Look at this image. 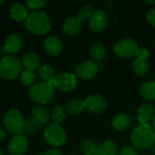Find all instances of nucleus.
I'll list each match as a JSON object with an SVG mask.
<instances>
[{
    "instance_id": "1",
    "label": "nucleus",
    "mask_w": 155,
    "mask_h": 155,
    "mask_svg": "<svg viewBox=\"0 0 155 155\" xmlns=\"http://www.w3.org/2000/svg\"><path fill=\"white\" fill-rule=\"evenodd\" d=\"M130 139L135 148L145 150L155 143V133L150 124H140L132 132Z\"/></svg>"
},
{
    "instance_id": "2",
    "label": "nucleus",
    "mask_w": 155,
    "mask_h": 155,
    "mask_svg": "<svg viewBox=\"0 0 155 155\" xmlns=\"http://www.w3.org/2000/svg\"><path fill=\"white\" fill-rule=\"evenodd\" d=\"M25 26L34 35H44L51 28V19L44 11H33L25 20Z\"/></svg>"
},
{
    "instance_id": "3",
    "label": "nucleus",
    "mask_w": 155,
    "mask_h": 155,
    "mask_svg": "<svg viewBox=\"0 0 155 155\" xmlns=\"http://www.w3.org/2000/svg\"><path fill=\"white\" fill-rule=\"evenodd\" d=\"M54 89L51 82H41L29 88L28 95L33 102L39 104H46L53 100Z\"/></svg>"
},
{
    "instance_id": "4",
    "label": "nucleus",
    "mask_w": 155,
    "mask_h": 155,
    "mask_svg": "<svg viewBox=\"0 0 155 155\" xmlns=\"http://www.w3.org/2000/svg\"><path fill=\"white\" fill-rule=\"evenodd\" d=\"M22 70L21 61L14 54L3 56L0 60V76L5 80H13Z\"/></svg>"
},
{
    "instance_id": "5",
    "label": "nucleus",
    "mask_w": 155,
    "mask_h": 155,
    "mask_svg": "<svg viewBox=\"0 0 155 155\" xmlns=\"http://www.w3.org/2000/svg\"><path fill=\"white\" fill-rule=\"evenodd\" d=\"M4 125L6 131L15 135L21 134L25 129V120L16 109H9L4 115Z\"/></svg>"
},
{
    "instance_id": "6",
    "label": "nucleus",
    "mask_w": 155,
    "mask_h": 155,
    "mask_svg": "<svg viewBox=\"0 0 155 155\" xmlns=\"http://www.w3.org/2000/svg\"><path fill=\"white\" fill-rule=\"evenodd\" d=\"M43 135L45 142L54 147H60L66 142L65 132L59 124H55L54 123L48 124L45 127Z\"/></svg>"
},
{
    "instance_id": "7",
    "label": "nucleus",
    "mask_w": 155,
    "mask_h": 155,
    "mask_svg": "<svg viewBox=\"0 0 155 155\" xmlns=\"http://www.w3.org/2000/svg\"><path fill=\"white\" fill-rule=\"evenodd\" d=\"M139 50L138 45L133 39H123L114 46V54L121 58H132L136 56Z\"/></svg>"
},
{
    "instance_id": "8",
    "label": "nucleus",
    "mask_w": 155,
    "mask_h": 155,
    "mask_svg": "<svg viewBox=\"0 0 155 155\" xmlns=\"http://www.w3.org/2000/svg\"><path fill=\"white\" fill-rule=\"evenodd\" d=\"M50 82L53 84L54 88H57L58 90L65 93L74 90L77 84L75 75L67 72L58 74Z\"/></svg>"
},
{
    "instance_id": "9",
    "label": "nucleus",
    "mask_w": 155,
    "mask_h": 155,
    "mask_svg": "<svg viewBox=\"0 0 155 155\" xmlns=\"http://www.w3.org/2000/svg\"><path fill=\"white\" fill-rule=\"evenodd\" d=\"M28 148V142L25 136L22 134L14 135L7 145L9 155H24Z\"/></svg>"
},
{
    "instance_id": "10",
    "label": "nucleus",
    "mask_w": 155,
    "mask_h": 155,
    "mask_svg": "<svg viewBox=\"0 0 155 155\" xmlns=\"http://www.w3.org/2000/svg\"><path fill=\"white\" fill-rule=\"evenodd\" d=\"M99 70L98 64L94 61H85L79 64L75 68V74L83 80L94 78Z\"/></svg>"
},
{
    "instance_id": "11",
    "label": "nucleus",
    "mask_w": 155,
    "mask_h": 155,
    "mask_svg": "<svg viewBox=\"0 0 155 155\" xmlns=\"http://www.w3.org/2000/svg\"><path fill=\"white\" fill-rule=\"evenodd\" d=\"M23 45V39L20 35L14 33L9 35L5 41V45L1 49V54L5 56L9 54H14L17 53Z\"/></svg>"
},
{
    "instance_id": "12",
    "label": "nucleus",
    "mask_w": 155,
    "mask_h": 155,
    "mask_svg": "<svg viewBox=\"0 0 155 155\" xmlns=\"http://www.w3.org/2000/svg\"><path fill=\"white\" fill-rule=\"evenodd\" d=\"M85 109L94 114H102L106 109V101L99 94H90L84 100Z\"/></svg>"
},
{
    "instance_id": "13",
    "label": "nucleus",
    "mask_w": 155,
    "mask_h": 155,
    "mask_svg": "<svg viewBox=\"0 0 155 155\" xmlns=\"http://www.w3.org/2000/svg\"><path fill=\"white\" fill-rule=\"evenodd\" d=\"M90 27L94 32H103L107 25H108V18L105 13L102 10H96L94 12L92 17L90 18Z\"/></svg>"
},
{
    "instance_id": "14",
    "label": "nucleus",
    "mask_w": 155,
    "mask_h": 155,
    "mask_svg": "<svg viewBox=\"0 0 155 155\" xmlns=\"http://www.w3.org/2000/svg\"><path fill=\"white\" fill-rule=\"evenodd\" d=\"M63 48L62 41L55 35H50L48 36L45 42H44V49L45 51L53 56L58 55Z\"/></svg>"
},
{
    "instance_id": "15",
    "label": "nucleus",
    "mask_w": 155,
    "mask_h": 155,
    "mask_svg": "<svg viewBox=\"0 0 155 155\" xmlns=\"http://www.w3.org/2000/svg\"><path fill=\"white\" fill-rule=\"evenodd\" d=\"M9 15L14 20H15L17 22L24 21L28 16L27 7H26V5H25L19 2H15L9 7Z\"/></svg>"
},
{
    "instance_id": "16",
    "label": "nucleus",
    "mask_w": 155,
    "mask_h": 155,
    "mask_svg": "<svg viewBox=\"0 0 155 155\" xmlns=\"http://www.w3.org/2000/svg\"><path fill=\"white\" fill-rule=\"evenodd\" d=\"M154 116V108L151 104L145 103L139 106L137 110V118L140 124H147Z\"/></svg>"
},
{
    "instance_id": "17",
    "label": "nucleus",
    "mask_w": 155,
    "mask_h": 155,
    "mask_svg": "<svg viewBox=\"0 0 155 155\" xmlns=\"http://www.w3.org/2000/svg\"><path fill=\"white\" fill-rule=\"evenodd\" d=\"M22 65L27 71H34L40 65V59L37 54L34 52H27L22 57Z\"/></svg>"
},
{
    "instance_id": "18",
    "label": "nucleus",
    "mask_w": 155,
    "mask_h": 155,
    "mask_svg": "<svg viewBox=\"0 0 155 155\" xmlns=\"http://www.w3.org/2000/svg\"><path fill=\"white\" fill-rule=\"evenodd\" d=\"M32 119L37 122L40 125L46 124L50 120L49 112L43 106H35L31 111Z\"/></svg>"
},
{
    "instance_id": "19",
    "label": "nucleus",
    "mask_w": 155,
    "mask_h": 155,
    "mask_svg": "<svg viewBox=\"0 0 155 155\" xmlns=\"http://www.w3.org/2000/svg\"><path fill=\"white\" fill-rule=\"evenodd\" d=\"M81 28V22L76 16L68 17L63 24V30L68 35H74L79 32Z\"/></svg>"
},
{
    "instance_id": "20",
    "label": "nucleus",
    "mask_w": 155,
    "mask_h": 155,
    "mask_svg": "<svg viewBox=\"0 0 155 155\" xmlns=\"http://www.w3.org/2000/svg\"><path fill=\"white\" fill-rule=\"evenodd\" d=\"M112 124L114 129L118 131H124L129 128L131 124V120L128 115L124 114H119L113 118Z\"/></svg>"
},
{
    "instance_id": "21",
    "label": "nucleus",
    "mask_w": 155,
    "mask_h": 155,
    "mask_svg": "<svg viewBox=\"0 0 155 155\" xmlns=\"http://www.w3.org/2000/svg\"><path fill=\"white\" fill-rule=\"evenodd\" d=\"M118 148L117 145L112 142L107 141L101 143L96 149V155H117Z\"/></svg>"
},
{
    "instance_id": "22",
    "label": "nucleus",
    "mask_w": 155,
    "mask_h": 155,
    "mask_svg": "<svg viewBox=\"0 0 155 155\" xmlns=\"http://www.w3.org/2000/svg\"><path fill=\"white\" fill-rule=\"evenodd\" d=\"M141 95L149 101L155 100V81L145 82L140 86Z\"/></svg>"
},
{
    "instance_id": "23",
    "label": "nucleus",
    "mask_w": 155,
    "mask_h": 155,
    "mask_svg": "<svg viewBox=\"0 0 155 155\" xmlns=\"http://www.w3.org/2000/svg\"><path fill=\"white\" fill-rule=\"evenodd\" d=\"M37 75L43 82H50L54 77V71L49 64H43L37 68Z\"/></svg>"
},
{
    "instance_id": "24",
    "label": "nucleus",
    "mask_w": 155,
    "mask_h": 155,
    "mask_svg": "<svg viewBox=\"0 0 155 155\" xmlns=\"http://www.w3.org/2000/svg\"><path fill=\"white\" fill-rule=\"evenodd\" d=\"M106 55V51L104 46L100 43L94 44L90 48V56L93 60L97 62H102Z\"/></svg>"
},
{
    "instance_id": "25",
    "label": "nucleus",
    "mask_w": 155,
    "mask_h": 155,
    "mask_svg": "<svg viewBox=\"0 0 155 155\" xmlns=\"http://www.w3.org/2000/svg\"><path fill=\"white\" fill-rule=\"evenodd\" d=\"M133 69L134 73L139 76H144L149 71V64L147 61H143L135 58L133 62Z\"/></svg>"
},
{
    "instance_id": "26",
    "label": "nucleus",
    "mask_w": 155,
    "mask_h": 155,
    "mask_svg": "<svg viewBox=\"0 0 155 155\" xmlns=\"http://www.w3.org/2000/svg\"><path fill=\"white\" fill-rule=\"evenodd\" d=\"M84 109H85L84 101H82V100H72L68 103L66 106V110L72 115L78 114L82 113Z\"/></svg>"
},
{
    "instance_id": "27",
    "label": "nucleus",
    "mask_w": 155,
    "mask_h": 155,
    "mask_svg": "<svg viewBox=\"0 0 155 155\" xmlns=\"http://www.w3.org/2000/svg\"><path fill=\"white\" fill-rule=\"evenodd\" d=\"M65 109L62 105H55L53 108L51 118L53 120V123L55 124H60L61 123L64 122L65 119Z\"/></svg>"
},
{
    "instance_id": "28",
    "label": "nucleus",
    "mask_w": 155,
    "mask_h": 155,
    "mask_svg": "<svg viewBox=\"0 0 155 155\" xmlns=\"http://www.w3.org/2000/svg\"><path fill=\"white\" fill-rule=\"evenodd\" d=\"M96 149L95 143L90 139H85L81 143V150L84 155H96Z\"/></svg>"
},
{
    "instance_id": "29",
    "label": "nucleus",
    "mask_w": 155,
    "mask_h": 155,
    "mask_svg": "<svg viewBox=\"0 0 155 155\" xmlns=\"http://www.w3.org/2000/svg\"><path fill=\"white\" fill-rule=\"evenodd\" d=\"M36 80V76L35 74L32 71H27L25 70L24 72H22L21 76H20V81L21 83L25 85V86H32L34 85V83Z\"/></svg>"
},
{
    "instance_id": "30",
    "label": "nucleus",
    "mask_w": 155,
    "mask_h": 155,
    "mask_svg": "<svg viewBox=\"0 0 155 155\" xmlns=\"http://www.w3.org/2000/svg\"><path fill=\"white\" fill-rule=\"evenodd\" d=\"M93 14H94V9H93V7L91 5H84L78 11L76 17L82 23L83 21H85L87 19H90L92 17Z\"/></svg>"
},
{
    "instance_id": "31",
    "label": "nucleus",
    "mask_w": 155,
    "mask_h": 155,
    "mask_svg": "<svg viewBox=\"0 0 155 155\" xmlns=\"http://www.w3.org/2000/svg\"><path fill=\"white\" fill-rule=\"evenodd\" d=\"M46 4L45 0H27L25 2L26 7L33 11H39Z\"/></svg>"
},
{
    "instance_id": "32",
    "label": "nucleus",
    "mask_w": 155,
    "mask_h": 155,
    "mask_svg": "<svg viewBox=\"0 0 155 155\" xmlns=\"http://www.w3.org/2000/svg\"><path fill=\"white\" fill-rule=\"evenodd\" d=\"M40 124L35 122L34 119H28L25 121V129L27 131H29L30 133H35V132H38L40 130Z\"/></svg>"
},
{
    "instance_id": "33",
    "label": "nucleus",
    "mask_w": 155,
    "mask_h": 155,
    "mask_svg": "<svg viewBox=\"0 0 155 155\" xmlns=\"http://www.w3.org/2000/svg\"><path fill=\"white\" fill-rule=\"evenodd\" d=\"M150 52L146 49V48H139L137 54H136V58L143 60V61H147L150 58Z\"/></svg>"
},
{
    "instance_id": "34",
    "label": "nucleus",
    "mask_w": 155,
    "mask_h": 155,
    "mask_svg": "<svg viewBox=\"0 0 155 155\" xmlns=\"http://www.w3.org/2000/svg\"><path fill=\"white\" fill-rule=\"evenodd\" d=\"M119 155H138V153H137V152L133 147H131V146H125V147H124L121 150Z\"/></svg>"
},
{
    "instance_id": "35",
    "label": "nucleus",
    "mask_w": 155,
    "mask_h": 155,
    "mask_svg": "<svg viewBox=\"0 0 155 155\" xmlns=\"http://www.w3.org/2000/svg\"><path fill=\"white\" fill-rule=\"evenodd\" d=\"M146 18L148 20V22L155 27V7L150 9L148 12H147V15H146Z\"/></svg>"
},
{
    "instance_id": "36",
    "label": "nucleus",
    "mask_w": 155,
    "mask_h": 155,
    "mask_svg": "<svg viewBox=\"0 0 155 155\" xmlns=\"http://www.w3.org/2000/svg\"><path fill=\"white\" fill-rule=\"evenodd\" d=\"M43 155H62V153L57 148H52V149L47 150Z\"/></svg>"
},
{
    "instance_id": "37",
    "label": "nucleus",
    "mask_w": 155,
    "mask_h": 155,
    "mask_svg": "<svg viewBox=\"0 0 155 155\" xmlns=\"http://www.w3.org/2000/svg\"><path fill=\"white\" fill-rule=\"evenodd\" d=\"M5 131L2 127H0V143H2L5 140Z\"/></svg>"
},
{
    "instance_id": "38",
    "label": "nucleus",
    "mask_w": 155,
    "mask_h": 155,
    "mask_svg": "<svg viewBox=\"0 0 155 155\" xmlns=\"http://www.w3.org/2000/svg\"><path fill=\"white\" fill-rule=\"evenodd\" d=\"M144 3H146L147 5H155V0L153 1H144Z\"/></svg>"
},
{
    "instance_id": "39",
    "label": "nucleus",
    "mask_w": 155,
    "mask_h": 155,
    "mask_svg": "<svg viewBox=\"0 0 155 155\" xmlns=\"http://www.w3.org/2000/svg\"><path fill=\"white\" fill-rule=\"evenodd\" d=\"M152 127H153V131H154L155 133V115L153 116V124H152Z\"/></svg>"
},
{
    "instance_id": "40",
    "label": "nucleus",
    "mask_w": 155,
    "mask_h": 155,
    "mask_svg": "<svg viewBox=\"0 0 155 155\" xmlns=\"http://www.w3.org/2000/svg\"><path fill=\"white\" fill-rule=\"evenodd\" d=\"M0 155H3V152H2V150L0 149Z\"/></svg>"
},
{
    "instance_id": "41",
    "label": "nucleus",
    "mask_w": 155,
    "mask_h": 155,
    "mask_svg": "<svg viewBox=\"0 0 155 155\" xmlns=\"http://www.w3.org/2000/svg\"><path fill=\"white\" fill-rule=\"evenodd\" d=\"M153 152H154V154H155V143L153 144Z\"/></svg>"
},
{
    "instance_id": "42",
    "label": "nucleus",
    "mask_w": 155,
    "mask_h": 155,
    "mask_svg": "<svg viewBox=\"0 0 155 155\" xmlns=\"http://www.w3.org/2000/svg\"><path fill=\"white\" fill-rule=\"evenodd\" d=\"M4 3V1L3 0H0V4H3Z\"/></svg>"
},
{
    "instance_id": "43",
    "label": "nucleus",
    "mask_w": 155,
    "mask_h": 155,
    "mask_svg": "<svg viewBox=\"0 0 155 155\" xmlns=\"http://www.w3.org/2000/svg\"><path fill=\"white\" fill-rule=\"evenodd\" d=\"M35 155H43L42 153H36V154H35Z\"/></svg>"
},
{
    "instance_id": "44",
    "label": "nucleus",
    "mask_w": 155,
    "mask_h": 155,
    "mask_svg": "<svg viewBox=\"0 0 155 155\" xmlns=\"http://www.w3.org/2000/svg\"><path fill=\"white\" fill-rule=\"evenodd\" d=\"M154 80H155V74H154Z\"/></svg>"
}]
</instances>
